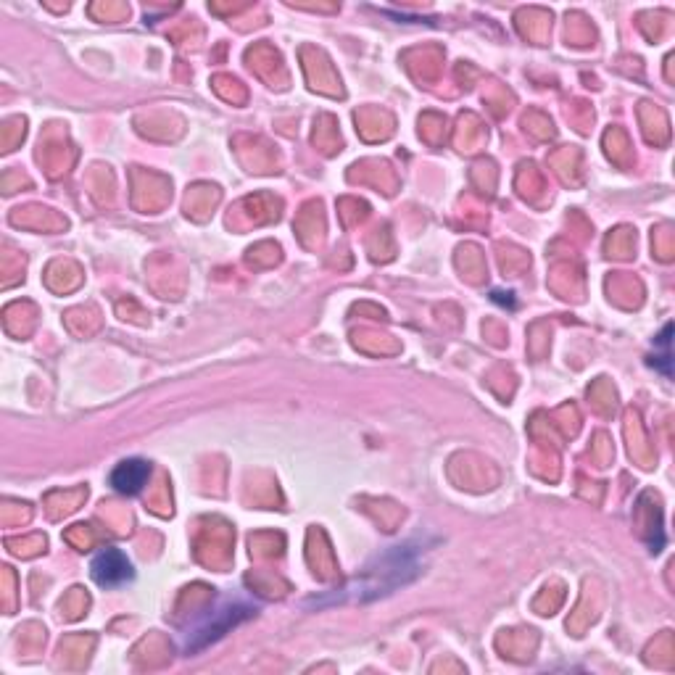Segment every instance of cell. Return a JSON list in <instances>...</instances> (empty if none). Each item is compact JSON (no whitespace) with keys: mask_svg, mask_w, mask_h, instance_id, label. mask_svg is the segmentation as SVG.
Wrapping results in <instances>:
<instances>
[{"mask_svg":"<svg viewBox=\"0 0 675 675\" xmlns=\"http://www.w3.org/2000/svg\"><path fill=\"white\" fill-rule=\"evenodd\" d=\"M90 575H93V581L101 588H119L127 581H132V565L130 559H127V554L114 549V546H109V549H103V552L93 559Z\"/></svg>","mask_w":675,"mask_h":675,"instance_id":"1","label":"cell"},{"mask_svg":"<svg viewBox=\"0 0 675 675\" xmlns=\"http://www.w3.org/2000/svg\"><path fill=\"white\" fill-rule=\"evenodd\" d=\"M254 615L251 607H240V604H233V607H225V610H219V623H217V612H214V620L204 625V628H198L196 633H190L188 639V652H198V649H204L209 641H217L219 636H225V631H230L233 625H238L240 620H246V617Z\"/></svg>","mask_w":675,"mask_h":675,"instance_id":"2","label":"cell"},{"mask_svg":"<svg viewBox=\"0 0 675 675\" xmlns=\"http://www.w3.org/2000/svg\"><path fill=\"white\" fill-rule=\"evenodd\" d=\"M148 478H151V465L148 462H143V459H124L111 472V488L117 494L135 496L143 491Z\"/></svg>","mask_w":675,"mask_h":675,"instance_id":"3","label":"cell"}]
</instances>
